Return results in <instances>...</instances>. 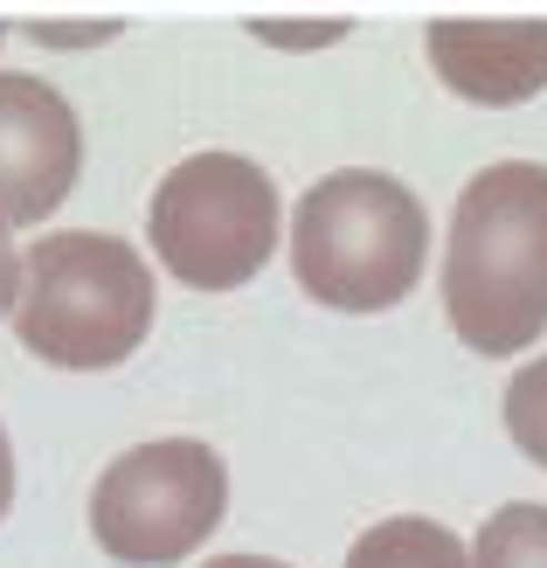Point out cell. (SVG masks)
<instances>
[{
	"instance_id": "obj_1",
	"label": "cell",
	"mask_w": 547,
	"mask_h": 568,
	"mask_svg": "<svg viewBox=\"0 0 547 568\" xmlns=\"http://www.w3.org/2000/svg\"><path fill=\"white\" fill-rule=\"evenodd\" d=\"M444 320L472 354L506 361L547 333V166L493 160L465 181L444 236Z\"/></svg>"
},
{
	"instance_id": "obj_2",
	"label": "cell",
	"mask_w": 547,
	"mask_h": 568,
	"mask_svg": "<svg viewBox=\"0 0 547 568\" xmlns=\"http://www.w3.org/2000/svg\"><path fill=\"white\" fill-rule=\"evenodd\" d=\"M429 215L395 174L340 166L312 181L292 215V271L326 312H388L416 292Z\"/></svg>"
},
{
	"instance_id": "obj_3",
	"label": "cell",
	"mask_w": 547,
	"mask_h": 568,
	"mask_svg": "<svg viewBox=\"0 0 547 568\" xmlns=\"http://www.w3.org/2000/svg\"><path fill=\"white\" fill-rule=\"evenodd\" d=\"M153 326V264L132 243L98 236V230H55L36 250H21V305L14 333L21 347L91 375L119 367Z\"/></svg>"
},
{
	"instance_id": "obj_4",
	"label": "cell",
	"mask_w": 547,
	"mask_h": 568,
	"mask_svg": "<svg viewBox=\"0 0 547 568\" xmlns=\"http://www.w3.org/2000/svg\"><path fill=\"white\" fill-rule=\"evenodd\" d=\"M146 236L188 292H236L277 250V187L243 153H188L153 187Z\"/></svg>"
},
{
	"instance_id": "obj_5",
	"label": "cell",
	"mask_w": 547,
	"mask_h": 568,
	"mask_svg": "<svg viewBox=\"0 0 547 568\" xmlns=\"http://www.w3.org/2000/svg\"><path fill=\"white\" fill-rule=\"evenodd\" d=\"M229 514V465L201 437H160L111 458L91 486V534L111 561L160 568L194 555Z\"/></svg>"
},
{
	"instance_id": "obj_6",
	"label": "cell",
	"mask_w": 547,
	"mask_h": 568,
	"mask_svg": "<svg viewBox=\"0 0 547 568\" xmlns=\"http://www.w3.org/2000/svg\"><path fill=\"white\" fill-rule=\"evenodd\" d=\"M83 166V132L63 91L42 77L0 70V222L8 230H36L70 202Z\"/></svg>"
},
{
	"instance_id": "obj_7",
	"label": "cell",
	"mask_w": 547,
	"mask_h": 568,
	"mask_svg": "<svg viewBox=\"0 0 547 568\" xmlns=\"http://www.w3.org/2000/svg\"><path fill=\"white\" fill-rule=\"evenodd\" d=\"M429 70L465 104H527L547 91V21H478V14H444L429 21Z\"/></svg>"
},
{
	"instance_id": "obj_8",
	"label": "cell",
	"mask_w": 547,
	"mask_h": 568,
	"mask_svg": "<svg viewBox=\"0 0 547 568\" xmlns=\"http://www.w3.org/2000/svg\"><path fill=\"white\" fill-rule=\"evenodd\" d=\"M347 568H472V555L450 527L423 514H395V520H374L347 548Z\"/></svg>"
},
{
	"instance_id": "obj_9",
	"label": "cell",
	"mask_w": 547,
	"mask_h": 568,
	"mask_svg": "<svg viewBox=\"0 0 547 568\" xmlns=\"http://www.w3.org/2000/svg\"><path fill=\"white\" fill-rule=\"evenodd\" d=\"M472 568H547V506L513 499L472 541Z\"/></svg>"
},
{
	"instance_id": "obj_10",
	"label": "cell",
	"mask_w": 547,
	"mask_h": 568,
	"mask_svg": "<svg viewBox=\"0 0 547 568\" xmlns=\"http://www.w3.org/2000/svg\"><path fill=\"white\" fill-rule=\"evenodd\" d=\"M499 416H506L513 444H520L527 458L547 471V354H540V361H527V367H513V382H506V403H499Z\"/></svg>"
},
{
	"instance_id": "obj_11",
	"label": "cell",
	"mask_w": 547,
	"mask_h": 568,
	"mask_svg": "<svg viewBox=\"0 0 547 568\" xmlns=\"http://www.w3.org/2000/svg\"><path fill=\"white\" fill-rule=\"evenodd\" d=\"M256 28V36H264V42H340V36H347V21H250Z\"/></svg>"
},
{
	"instance_id": "obj_12",
	"label": "cell",
	"mask_w": 547,
	"mask_h": 568,
	"mask_svg": "<svg viewBox=\"0 0 547 568\" xmlns=\"http://www.w3.org/2000/svg\"><path fill=\"white\" fill-rule=\"evenodd\" d=\"M119 36V21H36V42L49 49H77V42H111Z\"/></svg>"
},
{
	"instance_id": "obj_13",
	"label": "cell",
	"mask_w": 547,
	"mask_h": 568,
	"mask_svg": "<svg viewBox=\"0 0 547 568\" xmlns=\"http://www.w3.org/2000/svg\"><path fill=\"white\" fill-rule=\"evenodd\" d=\"M21 305V250H14V230L0 222V312Z\"/></svg>"
},
{
	"instance_id": "obj_14",
	"label": "cell",
	"mask_w": 547,
	"mask_h": 568,
	"mask_svg": "<svg viewBox=\"0 0 547 568\" xmlns=\"http://www.w3.org/2000/svg\"><path fill=\"white\" fill-rule=\"evenodd\" d=\"M14 506V450H8V430H0V520Z\"/></svg>"
},
{
	"instance_id": "obj_15",
	"label": "cell",
	"mask_w": 547,
	"mask_h": 568,
	"mask_svg": "<svg viewBox=\"0 0 547 568\" xmlns=\"http://www.w3.org/2000/svg\"><path fill=\"white\" fill-rule=\"evenodd\" d=\"M209 568H284V561H271V555H215Z\"/></svg>"
},
{
	"instance_id": "obj_16",
	"label": "cell",
	"mask_w": 547,
	"mask_h": 568,
	"mask_svg": "<svg viewBox=\"0 0 547 568\" xmlns=\"http://www.w3.org/2000/svg\"><path fill=\"white\" fill-rule=\"evenodd\" d=\"M0 36H8V28H0Z\"/></svg>"
}]
</instances>
